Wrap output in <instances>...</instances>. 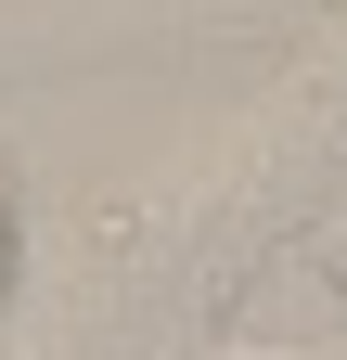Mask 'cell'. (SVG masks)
<instances>
[{"instance_id": "cell-1", "label": "cell", "mask_w": 347, "mask_h": 360, "mask_svg": "<svg viewBox=\"0 0 347 360\" xmlns=\"http://www.w3.org/2000/svg\"><path fill=\"white\" fill-rule=\"evenodd\" d=\"M13 283H26V206H13V167H0V309H13Z\"/></svg>"}]
</instances>
